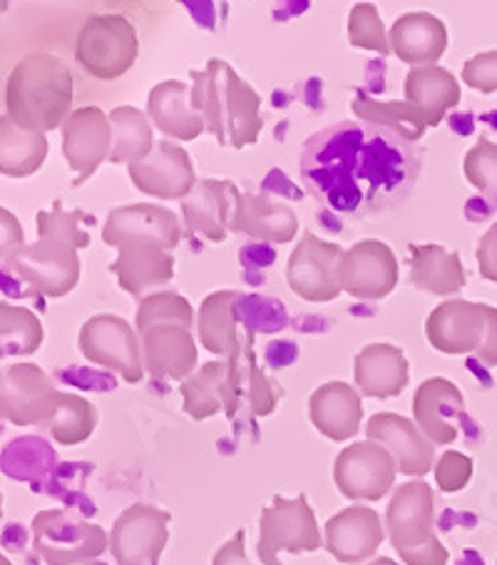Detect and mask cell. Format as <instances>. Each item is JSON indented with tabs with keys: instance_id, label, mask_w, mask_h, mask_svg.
Returning <instances> with one entry per match:
<instances>
[{
	"instance_id": "1",
	"label": "cell",
	"mask_w": 497,
	"mask_h": 565,
	"mask_svg": "<svg viewBox=\"0 0 497 565\" xmlns=\"http://www.w3.org/2000/svg\"><path fill=\"white\" fill-rule=\"evenodd\" d=\"M421 174L415 142L393 128L338 122L318 130L301 150V182L311 198L348 220L393 210Z\"/></svg>"
},
{
	"instance_id": "2",
	"label": "cell",
	"mask_w": 497,
	"mask_h": 565,
	"mask_svg": "<svg viewBox=\"0 0 497 565\" xmlns=\"http://www.w3.org/2000/svg\"><path fill=\"white\" fill-rule=\"evenodd\" d=\"M182 239L177 214L160 204L140 202L117 207L107 214L102 242L117 249L110 269L122 291L140 301L148 291L170 285L174 277V257Z\"/></svg>"
},
{
	"instance_id": "3",
	"label": "cell",
	"mask_w": 497,
	"mask_h": 565,
	"mask_svg": "<svg viewBox=\"0 0 497 565\" xmlns=\"http://www.w3.org/2000/svg\"><path fill=\"white\" fill-rule=\"evenodd\" d=\"M93 220L83 210L63 207V200L53 202V210H41L35 217L37 239L18 255L13 275L28 281L37 295L61 299L80 281V257L77 252L90 247V232L80 230V222Z\"/></svg>"
},
{
	"instance_id": "4",
	"label": "cell",
	"mask_w": 497,
	"mask_h": 565,
	"mask_svg": "<svg viewBox=\"0 0 497 565\" xmlns=\"http://www.w3.org/2000/svg\"><path fill=\"white\" fill-rule=\"evenodd\" d=\"M192 107L222 148L244 150L259 140L264 118L261 97L222 57H209L204 71H192Z\"/></svg>"
},
{
	"instance_id": "5",
	"label": "cell",
	"mask_w": 497,
	"mask_h": 565,
	"mask_svg": "<svg viewBox=\"0 0 497 565\" xmlns=\"http://www.w3.org/2000/svg\"><path fill=\"white\" fill-rule=\"evenodd\" d=\"M75 83L65 61L53 53H28L6 81V115L18 128L53 132L75 113Z\"/></svg>"
},
{
	"instance_id": "6",
	"label": "cell",
	"mask_w": 497,
	"mask_h": 565,
	"mask_svg": "<svg viewBox=\"0 0 497 565\" xmlns=\"http://www.w3.org/2000/svg\"><path fill=\"white\" fill-rule=\"evenodd\" d=\"M388 541L408 565H447L433 523V491L423 479L398 486L386 511Z\"/></svg>"
},
{
	"instance_id": "7",
	"label": "cell",
	"mask_w": 497,
	"mask_h": 565,
	"mask_svg": "<svg viewBox=\"0 0 497 565\" xmlns=\"http://www.w3.org/2000/svg\"><path fill=\"white\" fill-rule=\"evenodd\" d=\"M140 41L130 18L117 13L90 15L75 41V61L97 81H117L138 63Z\"/></svg>"
},
{
	"instance_id": "8",
	"label": "cell",
	"mask_w": 497,
	"mask_h": 565,
	"mask_svg": "<svg viewBox=\"0 0 497 565\" xmlns=\"http://www.w3.org/2000/svg\"><path fill=\"white\" fill-rule=\"evenodd\" d=\"M110 545L100 525L61 509L41 511L33 519V548L45 565H83Z\"/></svg>"
},
{
	"instance_id": "9",
	"label": "cell",
	"mask_w": 497,
	"mask_h": 565,
	"mask_svg": "<svg viewBox=\"0 0 497 565\" xmlns=\"http://www.w3.org/2000/svg\"><path fill=\"white\" fill-rule=\"evenodd\" d=\"M259 529L261 535L257 543V555L261 565H281V551L299 555L314 553L321 545H326V541L321 539L316 513L304 493L296 495L294 501L284 499V495H274L271 505L261 509Z\"/></svg>"
},
{
	"instance_id": "10",
	"label": "cell",
	"mask_w": 497,
	"mask_h": 565,
	"mask_svg": "<svg viewBox=\"0 0 497 565\" xmlns=\"http://www.w3.org/2000/svg\"><path fill=\"white\" fill-rule=\"evenodd\" d=\"M83 356L90 364L105 366L120 374L128 384H140L144 376L142 339L128 319L117 315L90 317L77 337Z\"/></svg>"
},
{
	"instance_id": "11",
	"label": "cell",
	"mask_w": 497,
	"mask_h": 565,
	"mask_svg": "<svg viewBox=\"0 0 497 565\" xmlns=\"http://www.w3.org/2000/svg\"><path fill=\"white\" fill-rule=\"evenodd\" d=\"M344 252L346 249L336 242H326L306 232L287 262L289 289L304 301H314V305L338 299L344 291L338 277Z\"/></svg>"
},
{
	"instance_id": "12",
	"label": "cell",
	"mask_w": 497,
	"mask_h": 565,
	"mask_svg": "<svg viewBox=\"0 0 497 565\" xmlns=\"http://www.w3.org/2000/svg\"><path fill=\"white\" fill-rule=\"evenodd\" d=\"M63 392L37 364H11L3 369L0 414L13 426H45L51 422Z\"/></svg>"
},
{
	"instance_id": "13",
	"label": "cell",
	"mask_w": 497,
	"mask_h": 565,
	"mask_svg": "<svg viewBox=\"0 0 497 565\" xmlns=\"http://www.w3.org/2000/svg\"><path fill=\"white\" fill-rule=\"evenodd\" d=\"M172 515L158 505L134 503L112 525L110 551L117 565H160L170 541Z\"/></svg>"
},
{
	"instance_id": "14",
	"label": "cell",
	"mask_w": 497,
	"mask_h": 565,
	"mask_svg": "<svg viewBox=\"0 0 497 565\" xmlns=\"http://www.w3.org/2000/svg\"><path fill=\"white\" fill-rule=\"evenodd\" d=\"M393 456L376 441H356L336 456L334 481L350 501H381L396 483Z\"/></svg>"
},
{
	"instance_id": "15",
	"label": "cell",
	"mask_w": 497,
	"mask_h": 565,
	"mask_svg": "<svg viewBox=\"0 0 497 565\" xmlns=\"http://www.w3.org/2000/svg\"><path fill=\"white\" fill-rule=\"evenodd\" d=\"M182 408L194 422L217 416L222 408L227 418H234L244 396V374L239 369V359H217L207 362L197 374L184 379L180 384Z\"/></svg>"
},
{
	"instance_id": "16",
	"label": "cell",
	"mask_w": 497,
	"mask_h": 565,
	"mask_svg": "<svg viewBox=\"0 0 497 565\" xmlns=\"http://www.w3.org/2000/svg\"><path fill=\"white\" fill-rule=\"evenodd\" d=\"M341 287L360 301L386 299L398 285L396 252L381 239H364L344 252L341 259Z\"/></svg>"
},
{
	"instance_id": "17",
	"label": "cell",
	"mask_w": 497,
	"mask_h": 565,
	"mask_svg": "<svg viewBox=\"0 0 497 565\" xmlns=\"http://www.w3.org/2000/svg\"><path fill=\"white\" fill-rule=\"evenodd\" d=\"M63 132V158L77 180L83 184L90 180L95 170L112 154V122L110 115L102 113L100 107H77V110L65 120Z\"/></svg>"
},
{
	"instance_id": "18",
	"label": "cell",
	"mask_w": 497,
	"mask_h": 565,
	"mask_svg": "<svg viewBox=\"0 0 497 565\" xmlns=\"http://www.w3.org/2000/svg\"><path fill=\"white\" fill-rule=\"evenodd\" d=\"M130 180L142 194L158 200H187L197 188L187 150L170 140H158L148 158L128 164Z\"/></svg>"
},
{
	"instance_id": "19",
	"label": "cell",
	"mask_w": 497,
	"mask_h": 565,
	"mask_svg": "<svg viewBox=\"0 0 497 565\" xmlns=\"http://www.w3.org/2000/svg\"><path fill=\"white\" fill-rule=\"evenodd\" d=\"M487 327V305L465 299H447L425 319V337L435 352L461 356L477 352Z\"/></svg>"
},
{
	"instance_id": "20",
	"label": "cell",
	"mask_w": 497,
	"mask_h": 565,
	"mask_svg": "<svg viewBox=\"0 0 497 565\" xmlns=\"http://www.w3.org/2000/svg\"><path fill=\"white\" fill-rule=\"evenodd\" d=\"M368 441L381 444L403 476H425L435 463V444L411 418L393 412L374 414L366 424Z\"/></svg>"
},
{
	"instance_id": "21",
	"label": "cell",
	"mask_w": 497,
	"mask_h": 565,
	"mask_svg": "<svg viewBox=\"0 0 497 565\" xmlns=\"http://www.w3.org/2000/svg\"><path fill=\"white\" fill-rule=\"evenodd\" d=\"M231 198L229 232L234 235H247L259 242H271V245H287L296 237L299 220L289 204L269 200L267 194L239 192V188H234Z\"/></svg>"
},
{
	"instance_id": "22",
	"label": "cell",
	"mask_w": 497,
	"mask_h": 565,
	"mask_svg": "<svg viewBox=\"0 0 497 565\" xmlns=\"http://www.w3.org/2000/svg\"><path fill=\"white\" fill-rule=\"evenodd\" d=\"M324 535L328 553L346 565L374 558L386 539L381 515L368 505H348L338 511L334 519H328Z\"/></svg>"
},
{
	"instance_id": "23",
	"label": "cell",
	"mask_w": 497,
	"mask_h": 565,
	"mask_svg": "<svg viewBox=\"0 0 497 565\" xmlns=\"http://www.w3.org/2000/svg\"><path fill=\"white\" fill-rule=\"evenodd\" d=\"M142 359L144 372L158 379H174L184 382L197 369V344H194L192 329L174 324H154L142 334Z\"/></svg>"
},
{
	"instance_id": "24",
	"label": "cell",
	"mask_w": 497,
	"mask_h": 565,
	"mask_svg": "<svg viewBox=\"0 0 497 565\" xmlns=\"http://www.w3.org/2000/svg\"><path fill=\"white\" fill-rule=\"evenodd\" d=\"M465 412L463 392L443 376L425 379L413 396V416L421 431L437 446L457 438V418Z\"/></svg>"
},
{
	"instance_id": "25",
	"label": "cell",
	"mask_w": 497,
	"mask_h": 565,
	"mask_svg": "<svg viewBox=\"0 0 497 565\" xmlns=\"http://www.w3.org/2000/svg\"><path fill=\"white\" fill-rule=\"evenodd\" d=\"M354 379L360 394L368 398H396L411 382V364L401 347L368 344L360 349L354 362Z\"/></svg>"
},
{
	"instance_id": "26",
	"label": "cell",
	"mask_w": 497,
	"mask_h": 565,
	"mask_svg": "<svg viewBox=\"0 0 497 565\" xmlns=\"http://www.w3.org/2000/svg\"><path fill=\"white\" fill-rule=\"evenodd\" d=\"M391 51L398 61L413 67H431L447 51V28L433 13H406L391 31Z\"/></svg>"
},
{
	"instance_id": "27",
	"label": "cell",
	"mask_w": 497,
	"mask_h": 565,
	"mask_svg": "<svg viewBox=\"0 0 497 565\" xmlns=\"http://www.w3.org/2000/svg\"><path fill=\"white\" fill-rule=\"evenodd\" d=\"M309 418L316 431L331 441H348L350 436L358 434L364 406H360V396L354 386L346 382H328L311 394Z\"/></svg>"
},
{
	"instance_id": "28",
	"label": "cell",
	"mask_w": 497,
	"mask_h": 565,
	"mask_svg": "<svg viewBox=\"0 0 497 565\" xmlns=\"http://www.w3.org/2000/svg\"><path fill=\"white\" fill-rule=\"evenodd\" d=\"M237 184L229 180H209L204 178L197 182V188L190 194L187 200H182L180 210L184 217V227H187V235H202L207 242H219L227 239L229 232V194H234Z\"/></svg>"
},
{
	"instance_id": "29",
	"label": "cell",
	"mask_w": 497,
	"mask_h": 565,
	"mask_svg": "<svg viewBox=\"0 0 497 565\" xmlns=\"http://www.w3.org/2000/svg\"><path fill=\"white\" fill-rule=\"evenodd\" d=\"M148 115L154 128L172 140L192 142L207 130L192 107V87L182 81L154 85L148 95Z\"/></svg>"
},
{
	"instance_id": "30",
	"label": "cell",
	"mask_w": 497,
	"mask_h": 565,
	"mask_svg": "<svg viewBox=\"0 0 497 565\" xmlns=\"http://www.w3.org/2000/svg\"><path fill=\"white\" fill-rule=\"evenodd\" d=\"M403 95L406 103H411L425 115L431 128H437L445 120L447 110H453L461 103V83L441 65L411 67L403 83Z\"/></svg>"
},
{
	"instance_id": "31",
	"label": "cell",
	"mask_w": 497,
	"mask_h": 565,
	"mask_svg": "<svg viewBox=\"0 0 497 565\" xmlns=\"http://www.w3.org/2000/svg\"><path fill=\"white\" fill-rule=\"evenodd\" d=\"M239 297V291L234 289L214 291V295L204 297L197 315L202 347L209 354L224 356L229 362L241 356V339L237 329V317H234V307H237Z\"/></svg>"
},
{
	"instance_id": "32",
	"label": "cell",
	"mask_w": 497,
	"mask_h": 565,
	"mask_svg": "<svg viewBox=\"0 0 497 565\" xmlns=\"http://www.w3.org/2000/svg\"><path fill=\"white\" fill-rule=\"evenodd\" d=\"M411 281L435 297H453L465 287V269L457 252L441 245H411Z\"/></svg>"
},
{
	"instance_id": "33",
	"label": "cell",
	"mask_w": 497,
	"mask_h": 565,
	"mask_svg": "<svg viewBox=\"0 0 497 565\" xmlns=\"http://www.w3.org/2000/svg\"><path fill=\"white\" fill-rule=\"evenodd\" d=\"M47 150L51 142L43 132L18 128L8 115L0 118V172L6 178H31L43 168Z\"/></svg>"
},
{
	"instance_id": "34",
	"label": "cell",
	"mask_w": 497,
	"mask_h": 565,
	"mask_svg": "<svg viewBox=\"0 0 497 565\" xmlns=\"http://www.w3.org/2000/svg\"><path fill=\"white\" fill-rule=\"evenodd\" d=\"M112 122V164H134L148 158L154 150V132H152V120L148 113L138 110L132 105H120L110 113Z\"/></svg>"
},
{
	"instance_id": "35",
	"label": "cell",
	"mask_w": 497,
	"mask_h": 565,
	"mask_svg": "<svg viewBox=\"0 0 497 565\" xmlns=\"http://www.w3.org/2000/svg\"><path fill=\"white\" fill-rule=\"evenodd\" d=\"M350 110H354L356 118H360V122L378 125V128H393L403 132L411 142L421 140L423 132L431 128L425 115L406 100H376V97L358 93Z\"/></svg>"
},
{
	"instance_id": "36",
	"label": "cell",
	"mask_w": 497,
	"mask_h": 565,
	"mask_svg": "<svg viewBox=\"0 0 497 565\" xmlns=\"http://www.w3.org/2000/svg\"><path fill=\"white\" fill-rule=\"evenodd\" d=\"M97 408L93 402L77 394H63L51 422L43 426V431L51 434L57 444L77 446L87 441L95 434Z\"/></svg>"
},
{
	"instance_id": "37",
	"label": "cell",
	"mask_w": 497,
	"mask_h": 565,
	"mask_svg": "<svg viewBox=\"0 0 497 565\" xmlns=\"http://www.w3.org/2000/svg\"><path fill=\"white\" fill-rule=\"evenodd\" d=\"M45 329L31 309L0 305V352L3 356H31L43 344Z\"/></svg>"
},
{
	"instance_id": "38",
	"label": "cell",
	"mask_w": 497,
	"mask_h": 565,
	"mask_svg": "<svg viewBox=\"0 0 497 565\" xmlns=\"http://www.w3.org/2000/svg\"><path fill=\"white\" fill-rule=\"evenodd\" d=\"M168 321H174V324H182L187 329H192L194 324V309L190 299H184L180 291H158V295H150L140 301L138 317H134L138 334L154 324H168Z\"/></svg>"
},
{
	"instance_id": "39",
	"label": "cell",
	"mask_w": 497,
	"mask_h": 565,
	"mask_svg": "<svg viewBox=\"0 0 497 565\" xmlns=\"http://www.w3.org/2000/svg\"><path fill=\"white\" fill-rule=\"evenodd\" d=\"M348 43L360 51H374L388 55L391 51V38L378 15L374 3H356L348 15Z\"/></svg>"
},
{
	"instance_id": "40",
	"label": "cell",
	"mask_w": 497,
	"mask_h": 565,
	"mask_svg": "<svg viewBox=\"0 0 497 565\" xmlns=\"http://www.w3.org/2000/svg\"><path fill=\"white\" fill-rule=\"evenodd\" d=\"M465 180L497 204V142L480 138L463 158Z\"/></svg>"
},
{
	"instance_id": "41",
	"label": "cell",
	"mask_w": 497,
	"mask_h": 565,
	"mask_svg": "<svg viewBox=\"0 0 497 565\" xmlns=\"http://www.w3.org/2000/svg\"><path fill=\"white\" fill-rule=\"evenodd\" d=\"M473 481V459L461 451H445L435 463V483L443 493L463 491Z\"/></svg>"
},
{
	"instance_id": "42",
	"label": "cell",
	"mask_w": 497,
	"mask_h": 565,
	"mask_svg": "<svg viewBox=\"0 0 497 565\" xmlns=\"http://www.w3.org/2000/svg\"><path fill=\"white\" fill-rule=\"evenodd\" d=\"M247 356H249V388H247V396H249V404H251V412L257 416H269L271 412L277 408L279 402V386L271 382V379L261 372L255 354H251V339L247 344Z\"/></svg>"
},
{
	"instance_id": "43",
	"label": "cell",
	"mask_w": 497,
	"mask_h": 565,
	"mask_svg": "<svg viewBox=\"0 0 497 565\" xmlns=\"http://www.w3.org/2000/svg\"><path fill=\"white\" fill-rule=\"evenodd\" d=\"M463 83L485 95L497 93V51L477 53L463 65Z\"/></svg>"
},
{
	"instance_id": "44",
	"label": "cell",
	"mask_w": 497,
	"mask_h": 565,
	"mask_svg": "<svg viewBox=\"0 0 497 565\" xmlns=\"http://www.w3.org/2000/svg\"><path fill=\"white\" fill-rule=\"evenodd\" d=\"M0 247H3V271L13 269L15 259L21 252L25 249V239H23V227L18 222L15 214L11 210H0Z\"/></svg>"
},
{
	"instance_id": "45",
	"label": "cell",
	"mask_w": 497,
	"mask_h": 565,
	"mask_svg": "<svg viewBox=\"0 0 497 565\" xmlns=\"http://www.w3.org/2000/svg\"><path fill=\"white\" fill-rule=\"evenodd\" d=\"M477 269L480 275L497 285V222L477 242Z\"/></svg>"
},
{
	"instance_id": "46",
	"label": "cell",
	"mask_w": 497,
	"mask_h": 565,
	"mask_svg": "<svg viewBox=\"0 0 497 565\" xmlns=\"http://www.w3.org/2000/svg\"><path fill=\"white\" fill-rule=\"evenodd\" d=\"M475 356L480 359V362L487 369H495L497 366V309L495 307H487V327H485V337L480 347H477Z\"/></svg>"
},
{
	"instance_id": "47",
	"label": "cell",
	"mask_w": 497,
	"mask_h": 565,
	"mask_svg": "<svg viewBox=\"0 0 497 565\" xmlns=\"http://www.w3.org/2000/svg\"><path fill=\"white\" fill-rule=\"evenodd\" d=\"M244 531L234 533V539L227 541L212 558V565H251L247 558V551H244Z\"/></svg>"
},
{
	"instance_id": "48",
	"label": "cell",
	"mask_w": 497,
	"mask_h": 565,
	"mask_svg": "<svg viewBox=\"0 0 497 565\" xmlns=\"http://www.w3.org/2000/svg\"><path fill=\"white\" fill-rule=\"evenodd\" d=\"M366 565H398V563L391 561V558H376V561H370V563H366Z\"/></svg>"
},
{
	"instance_id": "49",
	"label": "cell",
	"mask_w": 497,
	"mask_h": 565,
	"mask_svg": "<svg viewBox=\"0 0 497 565\" xmlns=\"http://www.w3.org/2000/svg\"><path fill=\"white\" fill-rule=\"evenodd\" d=\"M83 565H107V563H102V561H90V563H83Z\"/></svg>"
}]
</instances>
